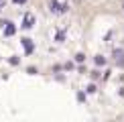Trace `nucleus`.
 I'll list each match as a JSON object with an SVG mask.
<instances>
[{"instance_id":"6e6552de","label":"nucleus","mask_w":124,"mask_h":122,"mask_svg":"<svg viewBox=\"0 0 124 122\" xmlns=\"http://www.w3.org/2000/svg\"><path fill=\"white\" fill-rule=\"evenodd\" d=\"M4 6H6V0H0V10H2Z\"/></svg>"},{"instance_id":"423d86ee","label":"nucleus","mask_w":124,"mask_h":122,"mask_svg":"<svg viewBox=\"0 0 124 122\" xmlns=\"http://www.w3.org/2000/svg\"><path fill=\"white\" fill-rule=\"evenodd\" d=\"M96 63H98V65H104V63H106V59L102 57V55H98V57H96Z\"/></svg>"},{"instance_id":"20e7f679","label":"nucleus","mask_w":124,"mask_h":122,"mask_svg":"<svg viewBox=\"0 0 124 122\" xmlns=\"http://www.w3.org/2000/svg\"><path fill=\"white\" fill-rule=\"evenodd\" d=\"M4 24H6V29H4V35H6V37H12L14 30H16V29H14V24H12V23H4Z\"/></svg>"},{"instance_id":"0eeeda50","label":"nucleus","mask_w":124,"mask_h":122,"mask_svg":"<svg viewBox=\"0 0 124 122\" xmlns=\"http://www.w3.org/2000/svg\"><path fill=\"white\" fill-rule=\"evenodd\" d=\"M84 59H85V57H84V55H81V53H77V55H75V61H79V63H81V61H84Z\"/></svg>"},{"instance_id":"39448f33","label":"nucleus","mask_w":124,"mask_h":122,"mask_svg":"<svg viewBox=\"0 0 124 122\" xmlns=\"http://www.w3.org/2000/svg\"><path fill=\"white\" fill-rule=\"evenodd\" d=\"M23 43H24V49H27V53H31V51H33V43H31V39H23Z\"/></svg>"},{"instance_id":"7ed1b4c3","label":"nucleus","mask_w":124,"mask_h":122,"mask_svg":"<svg viewBox=\"0 0 124 122\" xmlns=\"http://www.w3.org/2000/svg\"><path fill=\"white\" fill-rule=\"evenodd\" d=\"M33 23H35V16H33V14H24V20H23V27H27V29H31V27H33Z\"/></svg>"},{"instance_id":"f03ea898","label":"nucleus","mask_w":124,"mask_h":122,"mask_svg":"<svg viewBox=\"0 0 124 122\" xmlns=\"http://www.w3.org/2000/svg\"><path fill=\"white\" fill-rule=\"evenodd\" d=\"M114 59H116L118 67H124V51L122 49H116L114 51Z\"/></svg>"},{"instance_id":"f257e3e1","label":"nucleus","mask_w":124,"mask_h":122,"mask_svg":"<svg viewBox=\"0 0 124 122\" xmlns=\"http://www.w3.org/2000/svg\"><path fill=\"white\" fill-rule=\"evenodd\" d=\"M49 8H51V12H55V14H63V12H67V4H63V2H57V0H51L49 2Z\"/></svg>"},{"instance_id":"1a4fd4ad","label":"nucleus","mask_w":124,"mask_h":122,"mask_svg":"<svg viewBox=\"0 0 124 122\" xmlns=\"http://www.w3.org/2000/svg\"><path fill=\"white\" fill-rule=\"evenodd\" d=\"M27 0H14V4H24Z\"/></svg>"}]
</instances>
